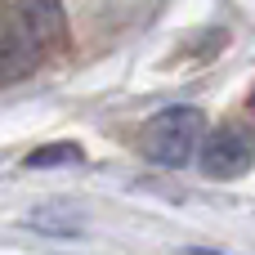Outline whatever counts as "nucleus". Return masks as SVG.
Returning <instances> with one entry per match:
<instances>
[{
  "mask_svg": "<svg viewBox=\"0 0 255 255\" xmlns=\"http://www.w3.org/2000/svg\"><path fill=\"white\" fill-rule=\"evenodd\" d=\"M202 130H206V117L197 108H166L157 112L143 134H139V148L152 166L161 170H179L197 157V143H202Z\"/></svg>",
  "mask_w": 255,
  "mask_h": 255,
  "instance_id": "nucleus-1",
  "label": "nucleus"
},
{
  "mask_svg": "<svg viewBox=\"0 0 255 255\" xmlns=\"http://www.w3.org/2000/svg\"><path fill=\"white\" fill-rule=\"evenodd\" d=\"M255 161V134L242 126H215L202 143H197V166L206 179H238L247 175Z\"/></svg>",
  "mask_w": 255,
  "mask_h": 255,
  "instance_id": "nucleus-2",
  "label": "nucleus"
},
{
  "mask_svg": "<svg viewBox=\"0 0 255 255\" xmlns=\"http://www.w3.org/2000/svg\"><path fill=\"white\" fill-rule=\"evenodd\" d=\"M40 49H45V45L22 27L18 13L4 18V22H0V85H13V81H22L27 72H36Z\"/></svg>",
  "mask_w": 255,
  "mask_h": 255,
  "instance_id": "nucleus-3",
  "label": "nucleus"
},
{
  "mask_svg": "<svg viewBox=\"0 0 255 255\" xmlns=\"http://www.w3.org/2000/svg\"><path fill=\"white\" fill-rule=\"evenodd\" d=\"M22 18V27L40 40V45H58L67 36V13H63V0H18L13 9Z\"/></svg>",
  "mask_w": 255,
  "mask_h": 255,
  "instance_id": "nucleus-4",
  "label": "nucleus"
},
{
  "mask_svg": "<svg viewBox=\"0 0 255 255\" xmlns=\"http://www.w3.org/2000/svg\"><path fill=\"white\" fill-rule=\"evenodd\" d=\"M27 224H31V229H40V233H49V238H76V233H81V211L40 206V211H31V215H27Z\"/></svg>",
  "mask_w": 255,
  "mask_h": 255,
  "instance_id": "nucleus-5",
  "label": "nucleus"
},
{
  "mask_svg": "<svg viewBox=\"0 0 255 255\" xmlns=\"http://www.w3.org/2000/svg\"><path fill=\"white\" fill-rule=\"evenodd\" d=\"M76 161H85L81 143H45V148L27 152V166H31V170H49V166H76Z\"/></svg>",
  "mask_w": 255,
  "mask_h": 255,
  "instance_id": "nucleus-6",
  "label": "nucleus"
}]
</instances>
